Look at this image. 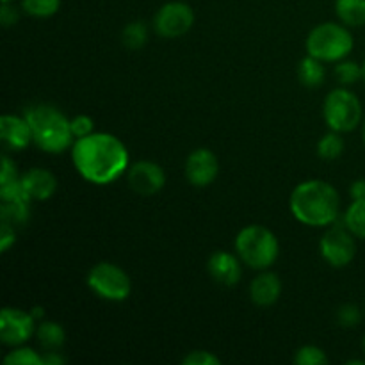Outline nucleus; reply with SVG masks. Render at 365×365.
Wrapping results in <instances>:
<instances>
[{
	"label": "nucleus",
	"mask_w": 365,
	"mask_h": 365,
	"mask_svg": "<svg viewBox=\"0 0 365 365\" xmlns=\"http://www.w3.org/2000/svg\"><path fill=\"white\" fill-rule=\"evenodd\" d=\"M6 365H43V355L25 346H16L4 359Z\"/></svg>",
	"instance_id": "nucleus-26"
},
{
	"label": "nucleus",
	"mask_w": 365,
	"mask_h": 365,
	"mask_svg": "<svg viewBox=\"0 0 365 365\" xmlns=\"http://www.w3.org/2000/svg\"><path fill=\"white\" fill-rule=\"evenodd\" d=\"M71 160L84 180L95 185H107L127 173L130 157L127 146L116 135L93 132L86 138L75 139Z\"/></svg>",
	"instance_id": "nucleus-1"
},
{
	"label": "nucleus",
	"mask_w": 365,
	"mask_h": 365,
	"mask_svg": "<svg viewBox=\"0 0 365 365\" xmlns=\"http://www.w3.org/2000/svg\"><path fill=\"white\" fill-rule=\"evenodd\" d=\"M335 13L346 27L365 25V0H335Z\"/></svg>",
	"instance_id": "nucleus-18"
},
{
	"label": "nucleus",
	"mask_w": 365,
	"mask_h": 365,
	"mask_svg": "<svg viewBox=\"0 0 365 365\" xmlns=\"http://www.w3.org/2000/svg\"><path fill=\"white\" fill-rule=\"evenodd\" d=\"M334 73L335 78H337L342 86H351L362 78V64L355 63V61L342 59L337 63Z\"/></svg>",
	"instance_id": "nucleus-25"
},
{
	"label": "nucleus",
	"mask_w": 365,
	"mask_h": 365,
	"mask_svg": "<svg viewBox=\"0 0 365 365\" xmlns=\"http://www.w3.org/2000/svg\"><path fill=\"white\" fill-rule=\"evenodd\" d=\"M14 178H20V175H18L16 171V166H14L13 160L9 159V157L4 153L2 155V173H0V184L2 182H9V180H14Z\"/></svg>",
	"instance_id": "nucleus-32"
},
{
	"label": "nucleus",
	"mask_w": 365,
	"mask_h": 365,
	"mask_svg": "<svg viewBox=\"0 0 365 365\" xmlns=\"http://www.w3.org/2000/svg\"><path fill=\"white\" fill-rule=\"evenodd\" d=\"M342 221L356 239L365 241V200H353L351 205L344 210Z\"/></svg>",
	"instance_id": "nucleus-20"
},
{
	"label": "nucleus",
	"mask_w": 365,
	"mask_h": 365,
	"mask_svg": "<svg viewBox=\"0 0 365 365\" xmlns=\"http://www.w3.org/2000/svg\"><path fill=\"white\" fill-rule=\"evenodd\" d=\"M282 294V280L273 271H260L250 284V298L259 307H271Z\"/></svg>",
	"instance_id": "nucleus-16"
},
{
	"label": "nucleus",
	"mask_w": 365,
	"mask_h": 365,
	"mask_svg": "<svg viewBox=\"0 0 365 365\" xmlns=\"http://www.w3.org/2000/svg\"><path fill=\"white\" fill-rule=\"evenodd\" d=\"M36 339L46 351H59L66 342V331L59 323L39 321V324L36 327Z\"/></svg>",
	"instance_id": "nucleus-17"
},
{
	"label": "nucleus",
	"mask_w": 365,
	"mask_h": 365,
	"mask_svg": "<svg viewBox=\"0 0 365 365\" xmlns=\"http://www.w3.org/2000/svg\"><path fill=\"white\" fill-rule=\"evenodd\" d=\"M14 241H16L14 227L6 223V221H2V225H0V250H2V253H6L14 245Z\"/></svg>",
	"instance_id": "nucleus-31"
},
{
	"label": "nucleus",
	"mask_w": 365,
	"mask_h": 365,
	"mask_svg": "<svg viewBox=\"0 0 365 365\" xmlns=\"http://www.w3.org/2000/svg\"><path fill=\"white\" fill-rule=\"evenodd\" d=\"M348 365H365V360H348Z\"/></svg>",
	"instance_id": "nucleus-37"
},
{
	"label": "nucleus",
	"mask_w": 365,
	"mask_h": 365,
	"mask_svg": "<svg viewBox=\"0 0 365 365\" xmlns=\"http://www.w3.org/2000/svg\"><path fill=\"white\" fill-rule=\"evenodd\" d=\"M70 125L75 139L86 138V135L95 132V121H93L91 116H86V114H78V116L71 118Z\"/></svg>",
	"instance_id": "nucleus-29"
},
{
	"label": "nucleus",
	"mask_w": 365,
	"mask_h": 365,
	"mask_svg": "<svg viewBox=\"0 0 365 365\" xmlns=\"http://www.w3.org/2000/svg\"><path fill=\"white\" fill-rule=\"evenodd\" d=\"M29 203L31 202H2L0 207V217L6 223L16 227H24L31 217V210H29Z\"/></svg>",
	"instance_id": "nucleus-21"
},
{
	"label": "nucleus",
	"mask_w": 365,
	"mask_h": 365,
	"mask_svg": "<svg viewBox=\"0 0 365 365\" xmlns=\"http://www.w3.org/2000/svg\"><path fill=\"white\" fill-rule=\"evenodd\" d=\"M0 21L4 27H11L18 21V11L16 7L11 6V2H2V9H0Z\"/></svg>",
	"instance_id": "nucleus-33"
},
{
	"label": "nucleus",
	"mask_w": 365,
	"mask_h": 365,
	"mask_svg": "<svg viewBox=\"0 0 365 365\" xmlns=\"http://www.w3.org/2000/svg\"><path fill=\"white\" fill-rule=\"evenodd\" d=\"M289 207L292 216L305 227L327 228L341 216V196L334 185L316 178L296 185Z\"/></svg>",
	"instance_id": "nucleus-2"
},
{
	"label": "nucleus",
	"mask_w": 365,
	"mask_h": 365,
	"mask_svg": "<svg viewBox=\"0 0 365 365\" xmlns=\"http://www.w3.org/2000/svg\"><path fill=\"white\" fill-rule=\"evenodd\" d=\"M362 102L353 91L337 88L324 98L323 118L328 128L339 134L353 132L362 123Z\"/></svg>",
	"instance_id": "nucleus-6"
},
{
	"label": "nucleus",
	"mask_w": 365,
	"mask_h": 365,
	"mask_svg": "<svg viewBox=\"0 0 365 365\" xmlns=\"http://www.w3.org/2000/svg\"><path fill=\"white\" fill-rule=\"evenodd\" d=\"M235 252L245 266L264 271L277 262L280 245L269 228L262 225H248L235 237Z\"/></svg>",
	"instance_id": "nucleus-4"
},
{
	"label": "nucleus",
	"mask_w": 365,
	"mask_h": 365,
	"mask_svg": "<svg viewBox=\"0 0 365 365\" xmlns=\"http://www.w3.org/2000/svg\"><path fill=\"white\" fill-rule=\"evenodd\" d=\"M88 287L98 298L107 302H123L130 296L132 282L120 266L113 262H98L89 269Z\"/></svg>",
	"instance_id": "nucleus-7"
},
{
	"label": "nucleus",
	"mask_w": 365,
	"mask_h": 365,
	"mask_svg": "<svg viewBox=\"0 0 365 365\" xmlns=\"http://www.w3.org/2000/svg\"><path fill=\"white\" fill-rule=\"evenodd\" d=\"M2 2H13V0H2Z\"/></svg>",
	"instance_id": "nucleus-41"
},
{
	"label": "nucleus",
	"mask_w": 365,
	"mask_h": 365,
	"mask_svg": "<svg viewBox=\"0 0 365 365\" xmlns=\"http://www.w3.org/2000/svg\"><path fill=\"white\" fill-rule=\"evenodd\" d=\"M319 252L331 267H346L353 262L356 255V241L344 221L337 220L327 227L319 241Z\"/></svg>",
	"instance_id": "nucleus-8"
},
{
	"label": "nucleus",
	"mask_w": 365,
	"mask_h": 365,
	"mask_svg": "<svg viewBox=\"0 0 365 365\" xmlns=\"http://www.w3.org/2000/svg\"><path fill=\"white\" fill-rule=\"evenodd\" d=\"M362 348H364V353H365V337H364V342H362Z\"/></svg>",
	"instance_id": "nucleus-40"
},
{
	"label": "nucleus",
	"mask_w": 365,
	"mask_h": 365,
	"mask_svg": "<svg viewBox=\"0 0 365 365\" xmlns=\"http://www.w3.org/2000/svg\"><path fill=\"white\" fill-rule=\"evenodd\" d=\"M21 184L32 202H45L52 198L57 189V178L52 171L43 168H32L21 175Z\"/></svg>",
	"instance_id": "nucleus-15"
},
{
	"label": "nucleus",
	"mask_w": 365,
	"mask_h": 365,
	"mask_svg": "<svg viewBox=\"0 0 365 365\" xmlns=\"http://www.w3.org/2000/svg\"><path fill=\"white\" fill-rule=\"evenodd\" d=\"M344 152V139L339 132H328L317 143V155L323 160H335Z\"/></svg>",
	"instance_id": "nucleus-22"
},
{
	"label": "nucleus",
	"mask_w": 365,
	"mask_h": 365,
	"mask_svg": "<svg viewBox=\"0 0 365 365\" xmlns=\"http://www.w3.org/2000/svg\"><path fill=\"white\" fill-rule=\"evenodd\" d=\"M362 78L365 81V61H364V64H362Z\"/></svg>",
	"instance_id": "nucleus-39"
},
{
	"label": "nucleus",
	"mask_w": 365,
	"mask_h": 365,
	"mask_svg": "<svg viewBox=\"0 0 365 365\" xmlns=\"http://www.w3.org/2000/svg\"><path fill=\"white\" fill-rule=\"evenodd\" d=\"M362 138H364V143H365V120H364V123H362Z\"/></svg>",
	"instance_id": "nucleus-38"
},
{
	"label": "nucleus",
	"mask_w": 365,
	"mask_h": 365,
	"mask_svg": "<svg viewBox=\"0 0 365 365\" xmlns=\"http://www.w3.org/2000/svg\"><path fill=\"white\" fill-rule=\"evenodd\" d=\"M360 321H362V312H360V309L356 305L348 303V305H342L341 309L337 310V323L341 324V327L353 328L356 327Z\"/></svg>",
	"instance_id": "nucleus-28"
},
{
	"label": "nucleus",
	"mask_w": 365,
	"mask_h": 365,
	"mask_svg": "<svg viewBox=\"0 0 365 365\" xmlns=\"http://www.w3.org/2000/svg\"><path fill=\"white\" fill-rule=\"evenodd\" d=\"M217 171H220V163L209 148L192 150L185 160V177L189 184L196 187H205L212 184L217 177Z\"/></svg>",
	"instance_id": "nucleus-12"
},
{
	"label": "nucleus",
	"mask_w": 365,
	"mask_h": 365,
	"mask_svg": "<svg viewBox=\"0 0 365 365\" xmlns=\"http://www.w3.org/2000/svg\"><path fill=\"white\" fill-rule=\"evenodd\" d=\"M36 335V319L31 312L21 309L6 307L0 312V341L2 344L16 348L24 346L29 339Z\"/></svg>",
	"instance_id": "nucleus-10"
},
{
	"label": "nucleus",
	"mask_w": 365,
	"mask_h": 365,
	"mask_svg": "<svg viewBox=\"0 0 365 365\" xmlns=\"http://www.w3.org/2000/svg\"><path fill=\"white\" fill-rule=\"evenodd\" d=\"M0 139L9 150H24L31 143L32 128L25 116H14V114H4L0 118Z\"/></svg>",
	"instance_id": "nucleus-14"
},
{
	"label": "nucleus",
	"mask_w": 365,
	"mask_h": 365,
	"mask_svg": "<svg viewBox=\"0 0 365 365\" xmlns=\"http://www.w3.org/2000/svg\"><path fill=\"white\" fill-rule=\"evenodd\" d=\"M349 196L351 200H365V178H359L349 187Z\"/></svg>",
	"instance_id": "nucleus-34"
},
{
	"label": "nucleus",
	"mask_w": 365,
	"mask_h": 365,
	"mask_svg": "<svg viewBox=\"0 0 365 365\" xmlns=\"http://www.w3.org/2000/svg\"><path fill=\"white\" fill-rule=\"evenodd\" d=\"M66 364V356L61 355V351H46L43 355V365H63Z\"/></svg>",
	"instance_id": "nucleus-35"
},
{
	"label": "nucleus",
	"mask_w": 365,
	"mask_h": 365,
	"mask_svg": "<svg viewBox=\"0 0 365 365\" xmlns=\"http://www.w3.org/2000/svg\"><path fill=\"white\" fill-rule=\"evenodd\" d=\"M324 75H327V71H324L323 61L316 59L312 56L303 57L298 66V77L303 86H307V88H319L324 82Z\"/></svg>",
	"instance_id": "nucleus-19"
},
{
	"label": "nucleus",
	"mask_w": 365,
	"mask_h": 365,
	"mask_svg": "<svg viewBox=\"0 0 365 365\" xmlns=\"http://www.w3.org/2000/svg\"><path fill=\"white\" fill-rule=\"evenodd\" d=\"M294 364L298 365H324L328 364L327 353L314 344L302 346L294 355Z\"/></svg>",
	"instance_id": "nucleus-27"
},
{
	"label": "nucleus",
	"mask_w": 365,
	"mask_h": 365,
	"mask_svg": "<svg viewBox=\"0 0 365 365\" xmlns=\"http://www.w3.org/2000/svg\"><path fill=\"white\" fill-rule=\"evenodd\" d=\"M353 36L344 24L324 21L307 36V53L323 63H339L351 53Z\"/></svg>",
	"instance_id": "nucleus-5"
},
{
	"label": "nucleus",
	"mask_w": 365,
	"mask_h": 365,
	"mask_svg": "<svg viewBox=\"0 0 365 365\" xmlns=\"http://www.w3.org/2000/svg\"><path fill=\"white\" fill-rule=\"evenodd\" d=\"M31 314H32V317H34L36 321H43V316H45V310H43L41 307H34V309H31Z\"/></svg>",
	"instance_id": "nucleus-36"
},
{
	"label": "nucleus",
	"mask_w": 365,
	"mask_h": 365,
	"mask_svg": "<svg viewBox=\"0 0 365 365\" xmlns=\"http://www.w3.org/2000/svg\"><path fill=\"white\" fill-rule=\"evenodd\" d=\"M127 182L141 196L157 195L166 184V173L153 160H138L127 170Z\"/></svg>",
	"instance_id": "nucleus-11"
},
{
	"label": "nucleus",
	"mask_w": 365,
	"mask_h": 365,
	"mask_svg": "<svg viewBox=\"0 0 365 365\" xmlns=\"http://www.w3.org/2000/svg\"><path fill=\"white\" fill-rule=\"evenodd\" d=\"M182 364L185 365H221V360L210 351H191L187 356H184Z\"/></svg>",
	"instance_id": "nucleus-30"
},
{
	"label": "nucleus",
	"mask_w": 365,
	"mask_h": 365,
	"mask_svg": "<svg viewBox=\"0 0 365 365\" xmlns=\"http://www.w3.org/2000/svg\"><path fill=\"white\" fill-rule=\"evenodd\" d=\"M24 116L32 128L34 145L48 153H63L75 143L70 120L52 103H32Z\"/></svg>",
	"instance_id": "nucleus-3"
},
{
	"label": "nucleus",
	"mask_w": 365,
	"mask_h": 365,
	"mask_svg": "<svg viewBox=\"0 0 365 365\" xmlns=\"http://www.w3.org/2000/svg\"><path fill=\"white\" fill-rule=\"evenodd\" d=\"M61 0H21V9L34 18H50L59 11Z\"/></svg>",
	"instance_id": "nucleus-24"
},
{
	"label": "nucleus",
	"mask_w": 365,
	"mask_h": 365,
	"mask_svg": "<svg viewBox=\"0 0 365 365\" xmlns=\"http://www.w3.org/2000/svg\"><path fill=\"white\" fill-rule=\"evenodd\" d=\"M192 24H195V13L191 6L180 0L164 4L153 18V27L157 34L166 39L180 38L185 32L191 31Z\"/></svg>",
	"instance_id": "nucleus-9"
},
{
	"label": "nucleus",
	"mask_w": 365,
	"mask_h": 365,
	"mask_svg": "<svg viewBox=\"0 0 365 365\" xmlns=\"http://www.w3.org/2000/svg\"><path fill=\"white\" fill-rule=\"evenodd\" d=\"M242 260L239 257L232 255L228 252H216L209 257L207 262V271H209L210 278L216 284L225 285V287H234L239 284L242 277Z\"/></svg>",
	"instance_id": "nucleus-13"
},
{
	"label": "nucleus",
	"mask_w": 365,
	"mask_h": 365,
	"mask_svg": "<svg viewBox=\"0 0 365 365\" xmlns=\"http://www.w3.org/2000/svg\"><path fill=\"white\" fill-rule=\"evenodd\" d=\"M121 41L130 50L141 48L148 41V29L143 21H132V24L125 25L123 32H121Z\"/></svg>",
	"instance_id": "nucleus-23"
}]
</instances>
